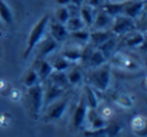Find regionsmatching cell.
<instances>
[{"label":"cell","instance_id":"1","mask_svg":"<svg viewBox=\"0 0 147 137\" xmlns=\"http://www.w3.org/2000/svg\"><path fill=\"white\" fill-rule=\"evenodd\" d=\"M49 20L50 16H43L32 29L30 34H29V40H27V47H26V51H24V57H29V54L32 53V50L36 47V46L40 43V40L46 36V30H47V26H49Z\"/></svg>","mask_w":147,"mask_h":137},{"label":"cell","instance_id":"2","mask_svg":"<svg viewBox=\"0 0 147 137\" xmlns=\"http://www.w3.org/2000/svg\"><path fill=\"white\" fill-rule=\"evenodd\" d=\"M89 82L94 87V90L106 91L109 89V83H110V67L109 66H104V67L100 66L96 70H93L89 74Z\"/></svg>","mask_w":147,"mask_h":137},{"label":"cell","instance_id":"3","mask_svg":"<svg viewBox=\"0 0 147 137\" xmlns=\"http://www.w3.org/2000/svg\"><path fill=\"white\" fill-rule=\"evenodd\" d=\"M69 101H70V97L67 96V97H60L56 101H53L51 104H49L46 107L45 120L46 121H56V120H59L64 114V110H66Z\"/></svg>","mask_w":147,"mask_h":137},{"label":"cell","instance_id":"4","mask_svg":"<svg viewBox=\"0 0 147 137\" xmlns=\"http://www.w3.org/2000/svg\"><path fill=\"white\" fill-rule=\"evenodd\" d=\"M29 100H30V106L33 110V116L34 119L39 117L42 109H43V101H45V96H43V87L40 83L29 87Z\"/></svg>","mask_w":147,"mask_h":137},{"label":"cell","instance_id":"5","mask_svg":"<svg viewBox=\"0 0 147 137\" xmlns=\"http://www.w3.org/2000/svg\"><path fill=\"white\" fill-rule=\"evenodd\" d=\"M111 60H113V64H116L117 67L126 72H136L140 69V63L136 59H133V56H129L127 53L119 51L117 54H114Z\"/></svg>","mask_w":147,"mask_h":137},{"label":"cell","instance_id":"6","mask_svg":"<svg viewBox=\"0 0 147 137\" xmlns=\"http://www.w3.org/2000/svg\"><path fill=\"white\" fill-rule=\"evenodd\" d=\"M134 27V20L124 16V14H120L117 17H114V20L111 22V33L113 34H126V33H130Z\"/></svg>","mask_w":147,"mask_h":137},{"label":"cell","instance_id":"7","mask_svg":"<svg viewBox=\"0 0 147 137\" xmlns=\"http://www.w3.org/2000/svg\"><path fill=\"white\" fill-rule=\"evenodd\" d=\"M143 4L144 1L143 0H127V1H123V13L124 16L130 17V19H136L142 14L143 11Z\"/></svg>","mask_w":147,"mask_h":137},{"label":"cell","instance_id":"8","mask_svg":"<svg viewBox=\"0 0 147 137\" xmlns=\"http://www.w3.org/2000/svg\"><path fill=\"white\" fill-rule=\"evenodd\" d=\"M47 29L50 30V36L57 42V43H61V42H64L67 37H69V30L66 29V26L63 24V23H60V22H51L49 20V26H47Z\"/></svg>","mask_w":147,"mask_h":137},{"label":"cell","instance_id":"9","mask_svg":"<svg viewBox=\"0 0 147 137\" xmlns=\"http://www.w3.org/2000/svg\"><path fill=\"white\" fill-rule=\"evenodd\" d=\"M46 82H47V80H46ZM47 83H49L47 87L43 89V96H45L43 106H45V107H47V106L51 104L53 101H56L57 99H60V97L63 96V93H64V89H61V87L53 84L51 82H47Z\"/></svg>","mask_w":147,"mask_h":137},{"label":"cell","instance_id":"10","mask_svg":"<svg viewBox=\"0 0 147 137\" xmlns=\"http://www.w3.org/2000/svg\"><path fill=\"white\" fill-rule=\"evenodd\" d=\"M86 114H87V104H86L84 96H82V99L74 110V114H73V127L74 129H80L83 126V123L86 121Z\"/></svg>","mask_w":147,"mask_h":137},{"label":"cell","instance_id":"11","mask_svg":"<svg viewBox=\"0 0 147 137\" xmlns=\"http://www.w3.org/2000/svg\"><path fill=\"white\" fill-rule=\"evenodd\" d=\"M33 69L36 70V73L39 76V80H42V82H46L50 77V74L53 73L51 64L45 59H36V61L33 64Z\"/></svg>","mask_w":147,"mask_h":137},{"label":"cell","instance_id":"12","mask_svg":"<svg viewBox=\"0 0 147 137\" xmlns=\"http://www.w3.org/2000/svg\"><path fill=\"white\" fill-rule=\"evenodd\" d=\"M42 45L39 47V53H37V59H45L46 56H49L50 53H53L54 51V49L59 46V43L51 37L49 34H46L42 40Z\"/></svg>","mask_w":147,"mask_h":137},{"label":"cell","instance_id":"13","mask_svg":"<svg viewBox=\"0 0 147 137\" xmlns=\"http://www.w3.org/2000/svg\"><path fill=\"white\" fill-rule=\"evenodd\" d=\"M131 129L133 132L140 137L147 136V119L143 116H136L131 120Z\"/></svg>","mask_w":147,"mask_h":137},{"label":"cell","instance_id":"14","mask_svg":"<svg viewBox=\"0 0 147 137\" xmlns=\"http://www.w3.org/2000/svg\"><path fill=\"white\" fill-rule=\"evenodd\" d=\"M111 22H113V17L109 16V14L103 10V11H100L98 14H96L93 26H96L97 30H107V27L111 26Z\"/></svg>","mask_w":147,"mask_h":137},{"label":"cell","instance_id":"15","mask_svg":"<svg viewBox=\"0 0 147 137\" xmlns=\"http://www.w3.org/2000/svg\"><path fill=\"white\" fill-rule=\"evenodd\" d=\"M111 36H116V34H113L110 30H96V32L90 33V42L93 46H101Z\"/></svg>","mask_w":147,"mask_h":137},{"label":"cell","instance_id":"16","mask_svg":"<svg viewBox=\"0 0 147 137\" xmlns=\"http://www.w3.org/2000/svg\"><path fill=\"white\" fill-rule=\"evenodd\" d=\"M94 17H96V14H94V7H92V6H89V4H84V6L80 9V19L83 20L84 26H86V24H87V26H93Z\"/></svg>","mask_w":147,"mask_h":137},{"label":"cell","instance_id":"17","mask_svg":"<svg viewBox=\"0 0 147 137\" xmlns=\"http://www.w3.org/2000/svg\"><path fill=\"white\" fill-rule=\"evenodd\" d=\"M47 80H50L53 84H56V86H59L64 90L70 86L69 80H67V74H64V72H53Z\"/></svg>","mask_w":147,"mask_h":137},{"label":"cell","instance_id":"18","mask_svg":"<svg viewBox=\"0 0 147 137\" xmlns=\"http://www.w3.org/2000/svg\"><path fill=\"white\" fill-rule=\"evenodd\" d=\"M143 43H144V37L139 32H136L133 34L131 33L127 34L124 37V42H123V45L126 46V47H140V46H143Z\"/></svg>","mask_w":147,"mask_h":137},{"label":"cell","instance_id":"19","mask_svg":"<svg viewBox=\"0 0 147 137\" xmlns=\"http://www.w3.org/2000/svg\"><path fill=\"white\" fill-rule=\"evenodd\" d=\"M69 37H70L73 42H76V43L87 45L89 40H90V33H89L86 29H82V30H76V32L69 33Z\"/></svg>","mask_w":147,"mask_h":137},{"label":"cell","instance_id":"20","mask_svg":"<svg viewBox=\"0 0 147 137\" xmlns=\"http://www.w3.org/2000/svg\"><path fill=\"white\" fill-rule=\"evenodd\" d=\"M84 100H86V104H87V109H96L97 107V94L96 90H93L90 86H86L84 87Z\"/></svg>","mask_w":147,"mask_h":137},{"label":"cell","instance_id":"21","mask_svg":"<svg viewBox=\"0 0 147 137\" xmlns=\"http://www.w3.org/2000/svg\"><path fill=\"white\" fill-rule=\"evenodd\" d=\"M106 57H104V54L100 51V50H93L92 51V54H90V57H89V60H87V63L93 67V69H97L100 66H103L104 63H106Z\"/></svg>","mask_w":147,"mask_h":137},{"label":"cell","instance_id":"22","mask_svg":"<svg viewBox=\"0 0 147 137\" xmlns=\"http://www.w3.org/2000/svg\"><path fill=\"white\" fill-rule=\"evenodd\" d=\"M64 26H66V29L69 30V33L84 29V23H83V20L80 19V16H70Z\"/></svg>","mask_w":147,"mask_h":137},{"label":"cell","instance_id":"23","mask_svg":"<svg viewBox=\"0 0 147 137\" xmlns=\"http://www.w3.org/2000/svg\"><path fill=\"white\" fill-rule=\"evenodd\" d=\"M63 59L67 61H79L82 60V49L77 47H67L63 53H61Z\"/></svg>","mask_w":147,"mask_h":137},{"label":"cell","instance_id":"24","mask_svg":"<svg viewBox=\"0 0 147 137\" xmlns=\"http://www.w3.org/2000/svg\"><path fill=\"white\" fill-rule=\"evenodd\" d=\"M0 20L6 24H13V14L4 0H0Z\"/></svg>","mask_w":147,"mask_h":137},{"label":"cell","instance_id":"25","mask_svg":"<svg viewBox=\"0 0 147 137\" xmlns=\"http://www.w3.org/2000/svg\"><path fill=\"white\" fill-rule=\"evenodd\" d=\"M103 10L111 16V17H117L123 13V3H106L103 6Z\"/></svg>","mask_w":147,"mask_h":137},{"label":"cell","instance_id":"26","mask_svg":"<svg viewBox=\"0 0 147 137\" xmlns=\"http://www.w3.org/2000/svg\"><path fill=\"white\" fill-rule=\"evenodd\" d=\"M39 82H40V80H39V76H37L36 70H34L33 67L29 69L27 73H26V76H24V84H26L27 87H32V86L37 84Z\"/></svg>","mask_w":147,"mask_h":137},{"label":"cell","instance_id":"27","mask_svg":"<svg viewBox=\"0 0 147 137\" xmlns=\"http://www.w3.org/2000/svg\"><path fill=\"white\" fill-rule=\"evenodd\" d=\"M51 64V67H53V72H64L66 69H69V61L67 60H64L63 57H57V59H54V61L53 63H50Z\"/></svg>","mask_w":147,"mask_h":137},{"label":"cell","instance_id":"28","mask_svg":"<svg viewBox=\"0 0 147 137\" xmlns=\"http://www.w3.org/2000/svg\"><path fill=\"white\" fill-rule=\"evenodd\" d=\"M82 79H83V74H82V72L79 70V69H73L71 72H69L67 73V80H69V84H79L80 82H82Z\"/></svg>","mask_w":147,"mask_h":137},{"label":"cell","instance_id":"29","mask_svg":"<svg viewBox=\"0 0 147 137\" xmlns=\"http://www.w3.org/2000/svg\"><path fill=\"white\" fill-rule=\"evenodd\" d=\"M69 17H70V13H69L67 7L61 6V7H59V9H57V11H56V19H57V22H60V23L66 24V22L69 20Z\"/></svg>","mask_w":147,"mask_h":137},{"label":"cell","instance_id":"30","mask_svg":"<svg viewBox=\"0 0 147 137\" xmlns=\"http://www.w3.org/2000/svg\"><path fill=\"white\" fill-rule=\"evenodd\" d=\"M104 132H106L107 137H116L119 134V132H120V126L117 123H111L107 127H104Z\"/></svg>","mask_w":147,"mask_h":137},{"label":"cell","instance_id":"31","mask_svg":"<svg viewBox=\"0 0 147 137\" xmlns=\"http://www.w3.org/2000/svg\"><path fill=\"white\" fill-rule=\"evenodd\" d=\"M140 22H142V23H139V24H143V26H140L142 30H147V14L146 13L140 14Z\"/></svg>","mask_w":147,"mask_h":137},{"label":"cell","instance_id":"32","mask_svg":"<svg viewBox=\"0 0 147 137\" xmlns=\"http://www.w3.org/2000/svg\"><path fill=\"white\" fill-rule=\"evenodd\" d=\"M143 11H144V13L147 14V1L144 3V4H143Z\"/></svg>","mask_w":147,"mask_h":137}]
</instances>
